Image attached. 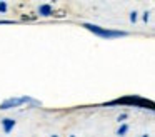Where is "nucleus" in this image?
Here are the masks:
<instances>
[{
	"label": "nucleus",
	"mask_w": 155,
	"mask_h": 137,
	"mask_svg": "<svg viewBox=\"0 0 155 137\" xmlns=\"http://www.w3.org/2000/svg\"><path fill=\"white\" fill-rule=\"evenodd\" d=\"M142 137H148V135H142Z\"/></svg>",
	"instance_id": "obj_9"
},
{
	"label": "nucleus",
	"mask_w": 155,
	"mask_h": 137,
	"mask_svg": "<svg viewBox=\"0 0 155 137\" xmlns=\"http://www.w3.org/2000/svg\"><path fill=\"white\" fill-rule=\"evenodd\" d=\"M52 137H57V135H52Z\"/></svg>",
	"instance_id": "obj_10"
},
{
	"label": "nucleus",
	"mask_w": 155,
	"mask_h": 137,
	"mask_svg": "<svg viewBox=\"0 0 155 137\" xmlns=\"http://www.w3.org/2000/svg\"><path fill=\"white\" fill-rule=\"evenodd\" d=\"M27 102H30V99H28V97H17V99H8V100H5V102L0 105V109H12V107H18V105H22V104H27Z\"/></svg>",
	"instance_id": "obj_2"
},
{
	"label": "nucleus",
	"mask_w": 155,
	"mask_h": 137,
	"mask_svg": "<svg viewBox=\"0 0 155 137\" xmlns=\"http://www.w3.org/2000/svg\"><path fill=\"white\" fill-rule=\"evenodd\" d=\"M4 132H10L12 130V127L15 125V120L14 119H4Z\"/></svg>",
	"instance_id": "obj_4"
},
{
	"label": "nucleus",
	"mask_w": 155,
	"mask_h": 137,
	"mask_svg": "<svg viewBox=\"0 0 155 137\" xmlns=\"http://www.w3.org/2000/svg\"><path fill=\"white\" fill-rule=\"evenodd\" d=\"M85 29L90 30L92 33L98 37H104V39H118V37H125L127 32H122V30H108V29H102L98 25H92V23H85Z\"/></svg>",
	"instance_id": "obj_1"
},
{
	"label": "nucleus",
	"mask_w": 155,
	"mask_h": 137,
	"mask_svg": "<svg viewBox=\"0 0 155 137\" xmlns=\"http://www.w3.org/2000/svg\"><path fill=\"white\" fill-rule=\"evenodd\" d=\"M127 130H128V125H122L120 129H118V132H117V134H118V135H124V134L127 132Z\"/></svg>",
	"instance_id": "obj_5"
},
{
	"label": "nucleus",
	"mask_w": 155,
	"mask_h": 137,
	"mask_svg": "<svg viewBox=\"0 0 155 137\" xmlns=\"http://www.w3.org/2000/svg\"><path fill=\"white\" fill-rule=\"evenodd\" d=\"M70 137H75V135H70Z\"/></svg>",
	"instance_id": "obj_11"
},
{
	"label": "nucleus",
	"mask_w": 155,
	"mask_h": 137,
	"mask_svg": "<svg viewBox=\"0 0 155 137\" xmlns=\"http://www.w3.org/2000/svg\"><path fill=\"white\" fill-rule=\"evenodd\" d=\"M7 10V3L5 2H0V12H5Z\"/></svg>",
	"instance_id": "obj_6"
},
{
	"label": "nucleus",
	"mask_w": 155,
	"mask_h": 137,
	"mask_svg": "<svg viewBox=\"0 0 155 137\" xmlns=\"http://www.w3.org/2000/svg\"><path fill=\"white\" fill-rule=\"evenodd\" d=\"M38 13L44 17H48L52 15V7L48 5V3H45V5H40V9H38Z\"/></svg>",
	"instance_id": "obj_3"
},
{
	"label": "nucleus",
	"mask_w": 155,
	"mask_h": 137,
	"mask_svg": "<svg viewBox=\"0 0 155 137\" xmlns=\"http://www.w3.org/2000/svg\"><path fill=\"white\" fill-rule=\"evenodd\" d=\"M125 119H127V115H125V114H122V115L118 117V120H125Z\"/></svg>",
	"instance_id": "obj_8"
},
{
	"label": "nucleus",
	"mask_w": 155,
	"mask_h": 137,
	"mask_svg": "<svg viewBox=\"0 0 155 137\" xmlns=\"http://www.w3.org/2000/svg\"><path fill=\"white\" fill-rule=\"evenodd\" d=\"M130 20H132V22H135V20H137V12H132L130 13Z\"/></svg>",
	"instance_id": "obj_7"
}]
</instances>
